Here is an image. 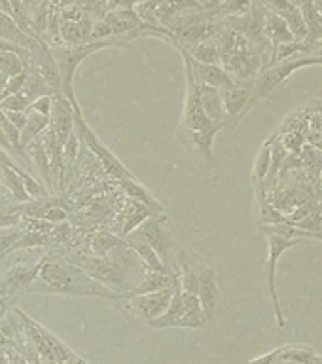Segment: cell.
<instances>
[{"mask_svg": "<svg viewBox=\"0 0 322 364\" xmlns=\"http://www.w3.org/2000/svg\"><path fill=\"white\" fill-rule=\"evenodd\" d=\"M199 102H201V108H203L205 116L215 122V124L222 125V127H227L230 119H227L226 108H224V102H222L220 91L210 87V85H199Z\"/></svg>", "mask_w": 322, "mask_h": 364, "instance_id": "7c38bea8", "label": "cell"}, {"mask_svg": "<svg viewBox=\"0 0 322 364\" xmlns=\"http://www.w3.org/2000/svg\"><path fill=\"white\" fill-rule=\"evenodd\" d=\"M50 129L57 136V141L65 146L68 135L74 129V108L73 102L68 101L63 93L51 95V110H50Z\"/></svg>", "mask_w": 322, "mask_h": 364, "instance_id": "30bf717a", "label": "cell"}, {"mask_svg": "<svg viewBox=\"0 0 322 364\" xmlns=\"http://www.w3.org/2000/svg\"><path fill=\"white\" fill-rule=\"evenodd\" d=\"M176 279H178V273L154 272V269H146L144 277L141 279V283L131 290V296L148 294V292H158V290L171 289V287L175 284Z\"/></svg>", "mask_w": 322, "mask_h": 364, "instance_id": "2e32d148", "label": "cell"}, {"mask_svg": "<svg viewBox=\"0 0 322 364\" xmlns=\"http://www.w3.org/2000/svg\"><path fill=\"white\" fill-rule=\"evenodd\" d=\"M290 2H292V4H294L296 8H300V6H304V4H306V2H309V0H290Z\"/></svg>", "mask_w": 322, "mask_h": 364, "instance_id": "8d00e7d4", "label": "cell"}, {"mask_svg": "<svg viewBox=\"0 0 322 364\" xmlns=\"http://www.w3.org/2000/svg\"><path fill=\"white\" fill-rule=\"evenodd\" d=\"M114 184L122 188L127 198L136 199V201L146 205L148 209H152L154 215H165L163 203L154 198L152 193L148 192V188L142 186V182L139 178H133V181H114Z\"/></svg>", "mask_w": 322, "mask_h": 364, "instance_id": "5bb4252c", "label": "cell"}, {"mask_svg": "<svg viewBox=\"0 0 322 364\" xmlns=\"http://www.w3.org/2000/svg\"><path fill=\"white\" fill-rule=\"evenodd\" d=\"M0 16H2V14H0Z\"/></svg>", "mask_w": 322, "mask_h": 364, "instance_id": "74e56055", "label": "cell"}, {"mask_svg": "<svg viewBox=\"0 0 322 364\" xmlns=\"http://www.w3.org/2000/svg\"><path fill=\"white\" fill-rule=\"evenodd\" d=\"M6 114V118L10 119L11 124L16 125L17 129L21 131L25 122H27V112H10V110H2Z\"/></svg>", "mask_w": 322, "mask_h": 364, "instance_id": "1f68e13d", "label": "cell"}, {"mask_svg": "<svg viewBox=\"0 0 322 364\" xmlns=\"http://www.w3.org/2000/svg\"><path fill=\"white\" fill-rule=\"evenodd\" d=\"M25 80H27V68L23 70V73L16 74V76H11V78L6 80L4 91H2V95H0V101L8 95H16L19 91L23 90V85H25Z\"/></svg>", "mask_w": 322, "mask_h": 364, "instance_id": "f1b7e54d", "label": "cell"}, {"mask_svg": "<svg viewBox=\"0 0 322 364\" xmlns=\"http://www.w3.org/2000/svg\"><path fill=\"white\" fill-rule=\"evenodd\" d=\"M175 287V284H173ZM173 287L171 289L158 290V292H148V294H139V296H129L122 301V306L135 317H141L144 321H154V318L161 317L173 298Z\"/></svg>", "mask_w": 322, "mask_h": 364, "instance_id": "ba28073f", "label": "cell"}, {"mask_svg": "<svg viewBox=\"0 0 322 364\" xmlns=\"http://www.w3.org/2000/svg\"><path fill=\"white\" fill-rule=\"evenodd\" d=\"M313 65H321L322 67V57L321 55H298L292 57V59H286V61L273 63L269 67H266L262 70L256 80L252 82V95H250L249 102V112L258 105L260 101H264L269 93H272L275 87H277L281 82L289 78L290 74L298 70V68L304 67H313Z\"/></svg>", "mask_w": 322, "mask_h": 364, "instance_id": "8992f818", "label": "cell"}, {"mask_svg": "<svg viewBox=\"0 0 322 364\" xmlns=\"http://www.w3.org/2000/svg\"><path fill=\"white\" fill-rule=\"evenodd\" d=\"M186 67V102H184V116L176 129V139L186 148H192L195 152H201L209 164L216 165V159L213 156V141L218 131L224 127L215 122H210L205 116L201 102H199V82L193 76L192 68L184 61Z\"/></svg>", "mask_w": 322, "mask_h": 364, "instance_id": "7a4b0ae2", "label": "cell"}, {"mask_svg": "<svg viewBox=\"0 0 322 364\" xmlns=\"http://www.w3.org/2000/svg\"><path fill=\"white\" fill-rule=\"evenodd\" d=\"M27 67H31V65L21 55H17L14 51L0 50V74L2 76L11 78V76L23 73Z\"/></svg>", "mask_w": 322, "mask_h": 364, "instance_id": "d4e9b609", "label": "cell"}, {"mask_svg": "<svg viewBox=\"0 0 322 364\" xmlns=\"http://www.w3.org/2000/svg\"><path fill=\"white\" fill-rule=\"evenodd\" d=\"M122 243H124V237H119V235L108 232V230H97L95 233H91L90 241H87L91 255L101 256V258L110 255Z\"/></svg>", "mask_w": 322, "mask_h": 364, "instance_id": "d6986e66", "label": "cell"}, {"mask_svg": "<svg viewBox=\"0 0 322 364\" xmlns=\"http://www.w3.org/2000/svg\"><path fill=\"white\" fill-rule=\"evenodd\" d=\"M25 154L31 159V165H36L40 171V176L42 181L48 182V190L50 192H55V184L51 181V171H50V158H48V152H45L44 144L40 142V139H34L33 142H28L27 148H25Z\"/></svg>", "mask_w": 322, "mask_h": 364, "instance_id": "ac0fdd59", "label": "cell"}, {"mask_svg": "<svg viewBox=\"0 0 322 364\" xmlns=\"http://www.w3.org/2000/svg\"><path fill=\"white\" fill-rule=\"evenodd\" d=\"M0 40L4 42H10L14 46H19L23 50L31 51L33 55L36 48L40 46V40L31 36V34L23 33L21 28L17 27V23L8 16H0Z\"/></svg>", "mask_w": 322, "mask_h": 364, "instance_id": "4fadbf2b", "label": "cell"}, {"mask_svg": "<svg viewBox=\"0 0 322 364\" xmlns=\"http://www.w3.org/2000/svg\"><path fill=\"white\" fill-rule=\"evenodd\" d=\"M220 95L224 108H226L227 119L232 122V124H227V127H237L241 119L249 114L252 84H233L232 87L220 91Z\"/></svg>", "mask_w": 322, "mask_h": 364, "instance_id": "8fae6325", "label": "cell"}, {"mask_svg": "<svg viewBox=\"0 0 322 364\" xmlns=\"http://www.w3.org/2000/svg\"><path fill=\"white\" fill-rule=\"evenodd\" d=\"M186 53L192 57L193 61L201 63V65H220V51H218L215 38H209L201 42V44L193 46L192 50H188Z\"/></svg>", "mask_w": 322, "mask_h": 364, "instance_id": "603a6c76", "label": "cell"}, {"mask_svg": "<svg viewBox=\"0 0 322 364\" xmlns=\"http://www.w3.org/2000/svg\"><path fill=\"white\" fill-rule=\"evenodd\" d=\"M262 33H264V36H266L273 46L294 42V36L290 33L286 21H284L283 17H279L277 14H273V11L266 10V14H264V27H262Z\"/></svg>", "mask_w": 322, "mask_h": 364, "instance_id": "9a60e30c", "label": "cell"}, {"mask_svg": "<svg viewBox=\"0 0 322 364\" xmlns=\"http://www.w3.org/2000/svg\"><path fill=\"white\" fill-rule=\"evenodd\" d=\"M205 323L207 321H205L198 296L182 290V317L176 324V328H201Z\"/></svg>", "mask_w": 322, "mask_h": 364, "instance_id": "e0dca14e", "label": "cell"}, {"mask_svg": "<svg viewBox=\"0 0 322 364\" xmlns=\"http://www.w3.org/2000/svg\"><path fill=\"white\" fill-rule=\"evenodd\" d=\"M267 235V245H269V256H267V289H269V294H272L273 307H275V317H277V324L283 328L286 324V318L283 315V309H281V304H279L277 296V284H275V273H277V262L279 258L286 252L289 249H292L294 245L301 243L300 239H286L281 237L277 233H266Z\"/></svg>", "mask_w": 322, "mask_h": 364, "instance_id": "52a82bcc", "label": "cell"}, {"mask_svg": "<svg viewBox=\"0 0 322 364\" xmlns=\"http://www.w3.org/2000/svg\"><path fill=\"white\" fill-rule=\"evenodd\" d=\"M50 127V116H44V114L33 112V110H27V122L23 125L21 129V148L25 150L28 142H33L34 139H38L45 129Z\"/></svg>", "mask_w": 322, "mask_h": 364, "instance_id": "ffe728a7", "label": "cell"}, {"mask_svg": "<svg viewBox=\"0 0 322 364\" xmlns=\"http://www.w3.org/2000/svg\"><path fill=\"white\" fill-rule=\"evenodd\" d=\"M27 110H33V112H38V114H44V116H50L51 95L38 97L36 101H33V102H31V105H28Z\"/></svg>", "mask_w": 322, "mask_h": 364, "instance_id": "4dcf8cb0", "label": "cell"}, {"mask_svg": "<svg viewBox=\"0 0 322 364\" xmlns=\"http://www.w3.org/2000/svg\"><path fill=\"white\" fill-rule=\"evenodd\" d=\"M28 99L21 93H16V95H8L0 101V110H10V112H27L28 108Z\"/></svg>", "mask_w": 322, "mask_h": 364, "instance_id": "83f0119b", "label": "cell"}, {"mask_svg": "<svg viewBox=\"0 0 322 364\" xmlns=\"http://www.w3.org/2000/svg\"><path fill=\"white\" fill-rule=\"evenodd\" d=\"M73 108L74 131H76V135H78L80 144H84V146L87 148V152L99 161L102 171H104L112 181H133V178H136V176L133 175V173H131V171L127 169L112 152H110V148L93 133V129H91L90 125H87V122L84 119V114H82V108H80L78 101H73Z\"/></svg>", "mask_w": 322, "mask_h": 364, "instance_id": "277c9868", "label": "cell"}, {"mask_svg": "<svg viewBox=\"0 0 322 364\" xmlns=\"http://www.w3.org/2000/svg\"><path fill=\"white\" fill-rule=\"evenodd\" d=\"M129 40L125 36H112L108 40H101V42H87V44L82 46H51L50 51L53 55V61L57 65V70H59V78H61V93L67 97L68 101H76L74 97V87L73 80L74 74H76V68L80 67V63L84 61L85 57L95 53L99 50H104V48H127Z\"/></svg>", "mask_w": 322, "mask_h": 364, "instance_id": "3957f363", "label": "cell"}, {"mask_svg": "<svg viewBox=\"0 0 322 364\" xmlns=\"http://www.w3.org/2000/svg\"><path fill=\"white\" fill-rule=\"evenodd\" d=\"M313 6H315V10L318 11V16L322 17V0H313Z\"/></svg>", "mask_w": 322, "mask_h": 364, "instance_id": "e575fe53", "label": "cell"}, {"mask_svg": "<svg viewBox=\"0 0 322 364\" xmlns=\"http://www.w3.org/2000/svg\"><path fill=\"white\" fill-rule=\"evenodd\" d=\"M0 129H2V133H4L6 139H8V142H10L11 148H14V154H16V156H19V158H21L25 164L31 165V159H28V156L21 148V131L17 129L16 125L11 124L10 119L6 118V114L2 112V110H0Z\"/></svg>", "mask_w": 322, "mask_h": 364, "instance_id": "cb8c5ba5", "label": "cell"}, {"mask_svg": "<svg viewBox=\"0 0 322 364\" xmlns=\"http://www.w3.org/2000/svg\"><path fill=\"white\" fill-rule=\"evenodd\" d=\"M195 272H198L199 279V289H198V298L199 304H201V309H203L205 321H210L215 317L216 306L220 301V287H218V277H216V269L209 264H201L195 266Z\"/></svg>", "mask_w": 322, "mask_h": 364, "instance_id": "9c48e42d", "label": "cell"}, {"mask_svg": "<svg viewBox=\"0 0 322 364\" xmlns=\"http://www.w3.org/2000/svg\"><path fill=\"white\" fill-rule=\"evenodd\" d=\"M0 148H4L6 152H14V148H11V144L8 142V139H6V135L2 133V129H0Z\"/></svg>", "mask_w": 322, "mask_h": 364, "instance_id": "836d02e7", "label": "cell"}, {"mask_svg": "<svg viewBox=\"0 0 322 364\" xmlns=\"http://www.w3.org/2000/svg\"><path fill=\"white\" fill-rule=\"evenodd\" d=\"M124 239H125V243L135 250L136 256L144 262V266H146L148 269H154V272H171L169 267L159 260V256L156 255V250H154L152 247H148V245L142 243V241H135V239H129V237H124Z\"/></svg>", "mask_w": 322, "mask_h": 364, "instance_id": "44dd1931", "label": "cell"}, {"mask_svg": "<svg viewBox=\"0 0 322 364\" xmlns=\"http://www.w3.org/2000/svg\"><path fill=\"white\" fill-rule=\"evenodd\" d=\"M279 351H281V347H279V349H275V351L262 355V357L252 358L249 364H275V360H277V357H279Z\"/></svg>", "mask_w": 322, "mask_h": 364, "instance_id": "d6a6232c", "label": "cell"}, {"mask_svg": "<svg viewBox=\"0 0 322 364\" xmlns=\"http://www.w3.org/2000/svg\"><path fill=\"white\" fill-rule=\"evenodd\" d=\"M21 220L19 203L16 205H0V230L2 228H14Z\"/></svg>", "mask_w": 322, "mask_h": 364, "instance_id": "4316f807", "label": "cell"}, {"mask_svg": "<svg viewBox=\"0 0 322 364\" xmlns=\"http://www.w3.org/2000/svg\"><path fill=\"white\" fill-rule=\"evenodd\" d=\"M129 239L142 241L148 247L156 250L159 260L169 267L173 273H178L175 262V243H173V233H171V220L167 215H152L150 218L142 222L141 226H136L133 232L127 235Z\"/></svg>", "mask_w": 322, "mask_h": 364, "instance_id": "5b68a950", "label": "cell"}, {"mask_svg": "<svg viewBox=\"0 0 322 364\" xmlns=\"http://www.w3.org/2000/svg\"><path fill=\"white\" fill-rule=\"evenodd\" d=\"M272 144L273 139L264 142V146L260 148V152L256 156L254 169H252V178H254L256 190H264V182H266L269 167H272Z\"/></svg>", "mask_w": 322, "mask_h": 364, "instance_id": "7402d4cb", "label": "cell"}, {"mask_svg": "<svg viewBox=\"0 0 322 364\" xmlns=\"http://www.w3.org/2000/svg\"><path fill=\"white\" fill-rule=\"evenodd\" d=\"M27 292H42V294H65V296H90L102 300L122 304L127 294H118L108 287L90 277L84 269L74 266L73 262L59 256H45L40 267L38 277L34 279Z\"/></svg>", "mask_w": 322, "mask_h": 364, "instance_id": "6da1fadb", "label": "cell"}, {"mask_svg": "<svg viewBox=\"0 0 322 364\" xmlns=\"http://www.w3.org/2000/svg\"><path fill=\"white\" fill-rule=\"evenodd\" d=\"M112 31H110V27L104 23V19H97V21L93 23V27H91L90 33V42H101V40H108L112 38Z\"/></svg>", "mask_w": 322, "mask_h": 364, "instance_id": "f546056e", "label": "cell"}, {"mask_svg": "<svg viewBox=\"0 0 322 364\" xmlns=\"http://www.w3.org/2000/svg\"><path fill=\"white\" fill-rule=\"evenodd\" d=\"M254 0H220V4L215 10V14L222 17H232V16H243L252 8Z\"/></svg>", "mask_w": 322, "mask_h": 364, "instance_id": "484cf974", "label": "cell"}, {"mask_svg": "<svg viewBox=\"0 0 322 364\" xmlns=\"http://www.w3.org/2000/svg\"><path fill=\"white\" fill-rule=\"evenodd\" d=\"M8 346H10V341L6 340L4 334H2V332H0V347H8Z\"/></svg>", "mask_w": 322, "mask_h": 364, "instance_id": "d590c367", "label": "cell"}]
</instances>
